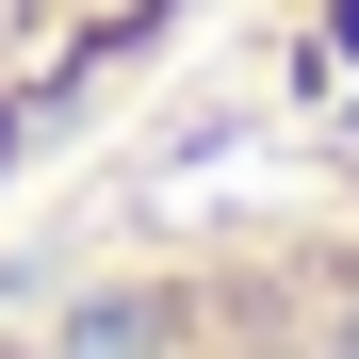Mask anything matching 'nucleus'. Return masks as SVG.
Wrapping results in <instances>:
<instances>
[{
	"label": "nucleus",
	"mask_w": 359,
	"mask_h": 359,
	"mask_svg": "<svg viewBox=\"0 0 359 359\" xmlns=\"http://www.w3.org/2000/svg\"><path fill=\"white\" fill-rule=\"evenodd\" d=\"M0 359H359V212H245L163 262H98Z\"/></svg>",
	"instance_id": "nucleus-1"
},
{
	"label": "nucleus",
	"mask_w": 359,
	"mask_h": 359,
	"mask_svg": "<svg viewBox=\"0 0 359 359\" xmlns=\"http://www.w3.org/2000/svg\"><path fill=\"white\" fill-rule=\"evenodd\" d=\"M180 17H196V0H0V147H33L98 66H131Z\"/></svg>",
	"instance_id": "nucleus-2"
}]
</instances>
